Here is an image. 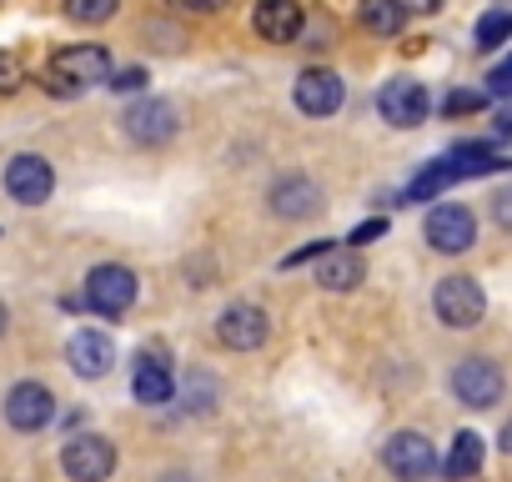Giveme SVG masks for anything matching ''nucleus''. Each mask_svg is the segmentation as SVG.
I'll list each match as a JSON object with an SVG mask.
<instances>
[{
	"instance_id": "15",
	"label": "nucleus",
	"mask_w": 512,
	"mask_h": 482,
	"mask_svg": "<svg viewBox=\"0 0 512 482\" xmlns=\"http://www.w3.org/2000/svg\"><path fill=\"white\" fill-rule=\"evenodd\" d=\"M362 277H367V267H362V257L352 247H327L317 257V282L327 292H352V287H362Z\"/></svg>"
},
{
	"instance_id": "3",
	"label": "nucleus",
	"mask_w": 512,
	"mask_h": 482,
	"mask_svg": "<svg viewBox=\"0 0 512 482\" xmlns=\"http://www.w3.org/2000/svg\"><path fill=\"white\" fill-rule=\"evenodd\" d=\"M61 467H66L71 482H106L116 472V447L106 437H96V432H81V437L66 442Z\"/></svg>"
},
{
	"instance_id": "11",
	"label": "nucleus",
	"mask_w": 512,
	"mask_h": 482,
	"mask_svg": "<svg viewBox=\"0 0 512 482\" xmlns=\"http://www.w3.org/2000/svg\"><path fill=\"white\" fill-rule=\"evenodd\" d=\"M121 121H126V136H131V141H141V146H161V141H171V136H176V111H171L166 101H151V96H146V101H136Z\"/></svg>"
},
{
	"instance_id": "22",
	"label": "nucleus",
	"mask_w": 512,
	"mask_h": 482,
	"mask_svg": "<svg viewBox=\"0 0 512 482\" xmlns=\"http://www.w3.org/2000/svg\"><path fill=\"white\" fill-rule=\"evenodd\" d=\"M447 181H457V176H452V166H447V156H442V161H432V166L402 191V201H432V196L447 191Z\"/></svg>"
},
{
	"instance_id": "33",
	"label": "nucleus",
	"mask_w": 512,
	"mask_h": 482,
	"mask_svg": "<svg viewBox=\"0 0 512 482\" xmlns=\"http://www.w3.org/2000/svg\"><path fill=\"white\" fill-rule=\"evenodd\" d=\"M397 6H402V11H437L442 0H397Z\"/></svg>"
},
{
	"instance_id": "13",
	"label": "nucleus",
	"mask_w": 512,
	"mask_h": 482,
	"mask_svg": "<svg viewBox=\"0 0 512 482\" xmlns=\"http://www.w3.org/2000/svg\"><path fill=\"white\" fill-rule=\"evenodd\" d=\"M251 26H256V36H262V41L287 46L302 31V6H297V0H262L256 16H251Z\"/></svg>"
},
{
	"instance_id": "31",
	"label": "nucleus",
	"mask_w": 512,
	"mask_h": 482,
	"mask_svg": "<svg viewBox=\"0 0 512 482\" xmlns=\"http://www.w3.org/2000/svg\"><path fill=\"white\" fill-rule=\"evenodd\" d=\"M322 252H327V241H312V247H302V252L287 257V267H302V262H312V257H322Z\"/></svg>"
},
{
	"instance_id": "6",
	"label": "nucleus",
	"mask_w": 512,
	"mask_h": 482,
	"mask_svg": "<svg viewBox=\"0 0 512 482\" xmlns=\"http://www.w3.org/2000/svg\"><path fill=\"white\" fill-rule=\"evenodd\" d=\"M427 241H432L437 252L457 257V252H467L472 241H477V216H472L467 206H457V201H442V206H432V216H427Z\"/></svg>"
},
{
	"instance_id": "10",
	"label": "nucleus",
	"mask_w": 512,
	"mask_h": 482,
	"mask_svg": "<svg viewBox=\"0 0 512 482\" xmlns=\"http://www.w3.org/2000/svg\"><path fill=\"white\" fill-rule=\"evenodd\" d=\"M216 337L231 347V352H251V347H262L267 342V312L262 307H251V302H231L216 322Z\"/></svg>"
},
{
	"instance_id": "8",
	"label": "nucleus",
	"mask_w": 512,
	"mask_h": 482,
	"mask_svg": "<svg viewBox=\"0 0 512 482\" xmlns=\"http://www.w3.org/2000/svg\"><path fill=\"white\" fill-rule=\"evenodd\" d=\"M382 457H387L392 477H402V482H422L437 467V452H432V442L422 432H392V442H387Z\"/></svg>"
},
{
	"instance_id": "34",
	"label": "nucleus",
	"mask_w": 512,
	"mask_h": 482,
	"mask_svg": "<svg viewBox=\"0 0 512 482\" xmlns=\"http://www.w3.org/2000/svg\"><path fill=\"white\" fill-rule=\"evenodd\" d=\"M0 337H6V307H0Z\"/></svg>"
},
{
	"instance_id": "26",
	"label": "nucleus",
	"mask_w": 512,
	"mask_h": 482,
	"mask_svg": "<svg viewBox=\"0 0 512 482\" xmlns=\"http://www.w3.org/2000/svg\"><path fill=\"white\" fill-rule=\"evenodd\" d=\"M21 81H26V66H21V56L0 51V96H11V91H16Z\"/></svg>"
},
{
	"instance_id": "18",
	"label": "nucleus",
	"mask_w": 512,
	"mask_h": 482,
	"mask_svg": "<svg viewBox=\"0 0 512 482\" xmlns=\"http://www.w3.org/2000/svg\"><path fill=\"white\" fill-rule=\"evenodd\" d=\"M317 206H322V191H317V181H307V176H287V181L272 186V211L287 216V221H302V216H312Z\"/></svg>"
},
{
	"instance_id": "14",
	"label": "nucleus",
	"mask_w": 512,
	"mask_h": 482,
	"mask_svg": "<svg viewBox=\"0 0 512 482\" xmlns=\"http://www.w3.org/2000/svg\"><path fill=\"white\" fill-rule=\"evenodd\" d=\"M66 357H71V367H76L81 377H91V382L116 367V347H111L106 332H76L71 347H66Z\"/></svg>"
},
{
	"instance_id": "9",
	"label": "nucleus",
	"mask_w": 512,
	"mask_h": 482,
	"mask_svg": "<svg viewBox=\"0 0 512 482\" xmlns=\"http://www.w3.org/2000/svg\"><path fill=\"white\" fill-rule=\"evenodd\" d=\"M51 412H56V397L41 382H16L11 397H6V422L16 432H41L51 422Z\"/></svg>"
},
{
	"instance_id": "2",
	"label": "nucleus",
	"mask_w": 512,
	"mask_h": 482,
	"mask_svg": "<svg viewBox=\"0 0 512 482\" xmlns=\"http://www.w3.org/2000/svg\"><path fill=\"white\" fill-rule=\"evenodd\" d=\"M432 302H437V317H442L447 327H457V332L477 327L482 312H487V297H482V287H477L472 277H442Z\"/></svg>"
},
{
	"instance_id": "24",
	"label": "nucleus",
	"mask_w": 512,
	"mask_h": 482,
	"mask_svg": "<svg viewBox=\"0 0 512 482\" xmlns=\"http://www.w3.org/2000/svg\"><path fill=\"white\" fill-rule=\"evenodd\" d=\"M507 36H512V16H507V11H487V16L477 21V46H482V51H497Z\"/></svg>"
},
{
	"instance_id": "23",
	"label": "nucleus",
	"mask_w": 512,
	"mask_h": 482,
	"mask_svg": "<svg viewBox=\"0 0 512 482\" xmlns=\"http://www.w3.org/2000/svg\"><path fill=\"white\" fill-rule=\"evenodd\" d=\"M116 6L121 0H66V16L81 21V26H101V21L116 16Z\"/></svg>"
},
{
	"instance_id": "32",
	"label": "nucleus",
	"mask_w": 512,
	"mask_h": 482,
	"mask_svg": "<svg viewBox=\"0 0 512 482\" xmlns=\"http://www.w3.org/2000/svg\"><path fill=\"white\" fill-rule=\"evenodd\" d=\"M181 6H191V11L211 16V11H221V6H226V0H181Z\"/></svg>"
},
{
	"instance_id": "25",
	"label": "nucleus",
	"mask_w": 512,
	"mask_h": 482,
	"mask_svg": "<svg viewBox=\"0 0 512 482\" xmlns=\"http://www.w3.org/2000/svg\"><path fill=\"white\" fill-rule=\"evenodd\" d=\"M181 397H186V412L196 407V412H206L211 402H216V382L206 377V372H191L186 377V387H181Z\"/></svg>"
},
{
	"instance_id": "7",
	"label": "nucleus",
	"mask_w": 512,
	"mask_h": 482,
	"mask_svg": "<svg viewBox=\"0 0 512 482\" xmlns=\"http://www.w3.org/2000/svg\"><path fill=\"white\" fill-rule=\"evenodd\" d=\"M427 86L422 81H412V76H392L387 86H382V96H377V111L392 121V126H402V131H412V126H422L427 121Z\"/></svg>"
},
{
	"instance_id": "1",
	"label": "nucleus",
	"mask_w": 512,
	"mask_h": 482,
	"mask_svg": "<svg viewBox=\"0 0 512 482\" xmlns=\"http://www.w3.org/2000/svg\"><path fill=\"white\" fill-rule=\"evenodd\" d=\"M111 76V51L106 46H71L46 66V91L56 96H81L86 86Z\"/></svg>"
},
{
	"instance_id": "16",
	"label": "nucleus",
	"mask_w": 512,
	"mask_h": 482,
	"mask_svg": "<svg viewBox=\"0 0 512 482\" xmlns=\"http://www.w3.org/2000/svg\"><path fill=\"white\" fill-rule=\"evenodd\" d=\"M297 106L307 116H332L342 106V81L332 71H302L297 76Z\"/></svg>"
},
{
	"instance_id": "17",
	"label": "nucleus",
	"mask_w": 512,
	"mask_h": 482,
	"mask_svg": "<svg viewBox=\"0 0 512 482\" xmlns=\"http://www.w3.org/2000/svg\"><path fill=\"white\" fill-rule=\"evenodd\" d=\"M136 402H146V407H156V402H166L171 397V367H166V347H146L141 352V362H136Z\"/></svg>"
},
{
	"instance_id": "21",
	"label": "nucleus",
	"mask_w": 512,
	"mask_h": 482,
	"mask_svg": "<svg viewBox=\"0 0 512 482\" xmlns=\"http://www.w3.org/2000/svg\"><path fill=\"white\" fill-rule=\"evenodd\" d=\"M362 26L377 31V36H397L407 26V11L397 0H362Z\"/></svg>"
},
{
	"instance_id": "20",
	"label": "nucleus",
	"mask_w": 512,
	"mask_h": 482,
	"mask_svg": "<svg viewBox=\"0 0 512 482\" xmlns=\"http://www.w3.org/2000/svg\"><path fill=\"white\" fill-rule=\"evenodd\" d=\"M482 437L477 432H457L452 437V452H447V477H457V482H467V477H477L482 472Z\"/></svg>"
},
{
	"instance_id": "28",
	"label": "nucleus",
	"mask_w": 512,
	"mask_h": 482,
	"mask_svg": "<svg viewBox=\"0 0 512 482\" xmlns=\"http://www.w3.org/2000/svg\"><path fill=\"white\" fill-rule=\"evenodd\" d=\"M487 96H497V101L512 96V66H497V71L487 76Z\"/></svg>"
},
{
	"instance_id": "4",
	"label": "nucleus",
	"mask_w": 512,
	"mask_h": 482,
	"mask_svg": "<svg viewBox=\"0 0 512 482\" xmlns=\"http://www.w3.org/2000/svg\"><path fill=\"white\" fill-rule=\"evenodd\" d=\"M86 302H91V312H101V317L131 312V302H136V277H131V267H116V262L96 267V272L86 277Z\"/></svg>"
},
{
	"instance_id": "12",
	"label": "nucleus",
	"mask_w": 512,
	"mask_h": 482,
	"mask_svg": "<svg viewBox=\"0 0 512 482\" xmlns=\"http://www.w3.org/2000/svg\"><path fill=\"white\" fill-rule=\"evenodd\" d=\"M51 186H56V176H51V166H46L41 156H16V161L6 166V191H11L21 206H41V201L51 196Z\"/></svg>"
},
{
	"instance_id": "27",
	"label": "nucleus",
	"mask_w": 512,
	"mask_h": 482,
	"mask_svg": "<svg viewBox=\"0 0 512 482\" xmlns=\"http://www.w3.org/2000/svg\"><path fill=\"white\" fill-rule=\"evenodd\" d=\"M482 101H487L482 91H452V96L442 101V111H447V116H472V111H482Z\"/></svg>"
},
{
	"instance_id": "35",
	"label": "nucleus",
	"mask_w": 512,
	"mask_h": 482,
	"mask_svg": "<svg viewBox=\"0 0 512 482\" xmlns=\"http://www.w3.org/2000/svg\"><path fill=\"white\" fill-rule=\"evenodd\" d=\"M166 482H191V477H166Z\"/></svg>"
},
{
	"instance_id": "19",
	"label": "nucleus",
	"mask_w": 512,
	"mask_h": 482,
	"mask_svg": "<svg viewBox=\"0 0 512 482\" xmlns=\"http://www.w3.org/2000/svg\"><path fill=\"white\" fill-rule=\"evenodd\" d=\"M447 166H452V176H487V171H502L507 161L492 151V146H452L447 151Z\"/></svg>"
},
{
	"instance_id": "30",
	"label": "nucleus",
	"mask_w": 512,
	"mask_h": 482,
	"mask_svg": "<svg viewBox=\"0 0 512 482\" xmlns=\"http://www.w3.org/2000/svg\"><path fill=\"white\" fill-rule=\"evenodd\" d=\"M106 81H111L116 91H136V86L146 81V71H121V76H106Z\"/></svg>"
},
{
	"instance_id": "5",
	"label": "nucleus",
	"mask_w": 512,
	"mask_h": 482,
	"mask_svg": "<svg viewBox=\"0 0 512 482\" xmlns=\"http://www.w3.org/2000/svg\"><path fill=\"white\" fill-rule=\"evenodd\" d=\"M452 392H457L462 407H477V412H482V407H497V402H502V372H497V362H487V357L457 362Z\"/></svg>"
},
{
	"instance_id": "29",
	"label": "nucleus",
	"mask_w": 512,
	"mask_h": 482,
	"mask_svg": "<svg viewBox=\"0 0 512 482\" xmlns=\"http://www.w3.org/2000/svg\"><path fill=\"white\" fill-rule=\"evenodd\" d=\"M387 231V221H362L357 231H352V247H367V241H377Z\"/></svg>"
}]
</instances>
